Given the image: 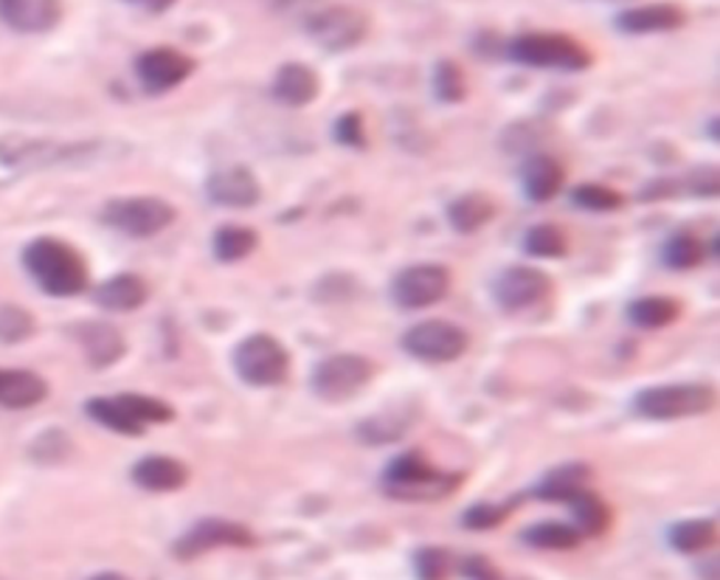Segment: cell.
Returning <instances> with one entry per match:
<instances>
[{
	"instance_id": "cell-39",
	"label": "cell",
	"mask_w": 720,
	"mask_h": 580,
	"mask_svg": "<svg viewBox=\"0 0 720 580\" xmlns=\"http://www.w3.org/2000/svg\"><path fill=\"white\" fill-rule=\"evenodd\" d=\"M121 400L127 404V409L141 420L144 426L150 423H170L175 420V411H172L170 404H163L158 398H147V395H121Z\"/></svg>"
},
{
	"instance_id": "cell-43",
	"label": "cell",
	"mask_w": 720,
	"mask_h": 580,
	"mask_svg": "<svg viewBox=\"0 0 720 580\" xmlns=\"http://www.w3.org/2000/svg\"><path fill=\"white\" fill-rule=\"evenodd\" d=\"M462 574L468 580H502L498 578V572L493 569V563L487 561V558L476 556V558H468L462 567Z\"/></svg>"
},
{
	"instance_id": "cell-9",
	"label": "cell",
	"mask_w": 720,
	"mask_h": 580,
	"mask_svg": "<svg viewBox=\"0 0 720 580\" xmlns=\"http://www.w3.org/2000/svg\"><path fill=\"white\" fill-rule=\"evenodd\" d=\"M468 344V333L456 324L442 322V319L413 324L402 335V350L417 361H428V364H448V361L462 358Z\"/></svg>"
},
{
	"instance_id": "cell-25",
	"label": "cell",
	"mask_w": 720,
	"mask_h": 580,
	"mask_svg": "<svg viewBox=\"0 0 720 580\" xmlns=\"http://www.w3.org/2000/svg\"><path fill=\"white\" fill-rule=\"evenodd\" d=\"M88 415L94 417L96 423H101L105 429L119 431V434L138 437L144 434V423L127 409V404L119 398H94L88 400Z\"/></svg>"
},
{
	"instance_id": "cell-35",
	"label": "cell",
	"mask_w": 720,
	"mask_h": 580,
	"mask_svg": "<svg viewBox=\"0 0 720 580\" xmlns=\"http://www.w3.org/2000/svg\"><path fill=\"white\" fill-rule=\"evenodd\" d=\"M453 569V558L442 547H422L413 552V572L420 580H445Z\"/></svg>"
},
{
	"instance_id": "cell-3",
	"label": "cell",
	"mask_w": 720,
	"mask_h": 580,
	"mask_svg": "<svg viewBox=\"0 0 720 580\" xmlns=\"http://www.w3.org/2000/svg\"><path fill=\"white\" fill-rule=\"evenodd\" d=\"M462 482V476H451L445 471H437L420 454L397 457L386 471V493L406 502H437L453 493Z\"/></svg>"
},
{
	"instance_id": "cell-5",
	"label": "cell",
	"mask_w": 720,
	"mask_h": 580,
	"mask_svg": "<svg viewBox=\"0 0 720 580\" xmlns=\"http://www.w3.org/2000/svg\"><path fill=\"white\" fill-rule=\"evenodd\" d=\"M237 375L251 386H279L290 373L288 350L268 333H254L234 350Z\"/></svg>"
},
{
	"instance_id": "cell-4",
	"label": "cell",
	"mask_w": 720,
	"mask_h": 580,
	"mask_svg": "<svg viewBox=\"0 0 720 580\" xmlns=\"http://www.w3.org/2000/svg\"><path fill=\"white\" fill-rule=\"evenodd\" d=\"M714 406V389L707 384H673L642 389L633 409L647 420H681V417L707 415Z\"/></svg>"
},
{
	"instance_id": "cell-15",
	"label": "cell",
	"mask_w": 720,
	"mask_h": 580,
	"mask_svg": "<svg viewBox=\"0 0 720 580\" xmlns=\"http://www.w3.org/2000/svg\"><path fill=\"white\" fill-rule=\"evenodd\" d=\"M206 192L217 206L228 208H251L262 197L257 178L245 167H228V170L214 172L206 183Z\"/></svg>"
},
{
	"instance_id": "cell-30",
	"label": "cell",
	"mask_w": 720,
	"mask_h": 580,
	"mask_svg": "<svg viewBox=\"0 0 720 580\" xmlns=\"http://www.w3.org/2000/svg\"><path fill=\"white\" fill-rule=\"evenodd\" d=\"M212 246H214V257H217L219 262H239V259H245L248 254L257 251L259 237L254 228L223 226L217 234H214Z\"/></svg>"
},
{
	"instance_id": "cell-28",
	"label": "cell",
	"mask_w": 720,
	"mask_h": 580,
	"mask_svg": "<svg viewBox=\"0 0 720 580\" xmlns=\"http://www.w3.org/2000/svg\"><path fill=\"white\" fill-rule=\"evenodd\" d=\"M524 541L535 549H555V552H560V549H574L577 544L583 541V536L571 524L540 522L526 527Z\"/></svg>"
},
{
	"instance_id": "cell-41",
	"label": "cell",
	"mask_w": 720,
	"mask_h": 580,
	"mask_svg": "<svg viewBox=\"0 0 720 580\" xmlns=\"http://www.w3.org/2000/svg\"><path fill=\"white\" fill-rule=\"evenodd\" d=\"M335 139L346 147H364L366 136H364V119H361V114L341 116L338 125H335Z\"/></svg>"
},
{
	"instance_id": "cell-10",
	"label": "cell",
	"mask_w": 720,
	"mask_h": 580,
	"mask_svg": "<svg viewBox=\"0 0 720 580\" xmlns=\"http://www.w3.org/2000/svg\"><path fill=\"white\" fill-rule=\"evenodd\" d=\"M308 34L324 51H350L369 34V18L352 7H324L308 18Z\"/></svg>"
},
{
	"instance_id": "cell-38",
	"label": "cell",
	"mask_w": 720,
	"mask_h": 580,
	"mask_svg": "<svg viewBox=\"0 0 720 580\" xmlns=\"http://www.w3.org/2000/svg\"><path fill=\"white\" fill-rule=\"evenodd\" d=\"M515 507H518V498H513L507 505H487V502H484V505L470 507L462 516V524L468 530H493V527L507 522Z\"/></svg>"
},
{
	"instance_id": "cell-44",
	"label": "cell",
	"mask_w": 720,
	"mask_h": 580,
	"mask_svg": "<svg viewBox=\"0 0 720 580\" xmlns=\"http://www.w3.org/2000/svg\"><path fill=\"white\" fill-rule=\"evenodd\" d=\"M127 3H132V7L144 9V12H166V9L175 3V0H127Z\"/></svg>"
},
{
	"instance_id": "cell-24",
	"label": "cell",
	"mask_w": 720,
	"mask_h": 580,
	"mask_svg": "<svg viewBox=\"0 0 720 580\" xmlns=\"http://www.w3.org/2000/svg\"><path fill=\"white\" fill-rule=\"evenodd\" d=\"M566 505H571L577 530H580V536L583 538L602 536V533L608 530V524H611V511H608V505L602 502L600 496H597L594 491L583 487V491L574 493V496H571Z\"/></svg>"
},
{
	"instance_id": "cell-14",
	"label": "cell",
	"mask_w": 720,
	"mask_h": 580,
	"mask_svg": "<svg viewBox=\"0 0 720 580\" xmlns=\"http://www.w3.org/2000/svg\"><path fill=\"white\" fill-rule=\"evenodd\" d=\"M551 290L549 277L538 268H507L502 277L495 279V299L504 310H524L538 304Z\"/></svg>"
},
{
	"instance_id": "cell-13",
	"label": "cell",
	"mask_w": 720,
	"mask_h": 580,
	"mask_svg": "<svg viewBox=\"0 0 720 580\" xmlns=\"http://www.w3.org/2000/svg\"><path fill=\"white\" fill-rule=\"evenodd\" d=\"M136 71L141 85L150 94H163V90H172L186 83L192 71H195V60L175 49H152L141 54Z\"/></svg>"
},
{
	"instance_id": "cell-22",
	"label": "cell",
	"mask_w": 720,
	"mask_h": 580,
	"mask_svg": "<svg viewBox=\"0 0 720 580\" xmlns=\"http://www.w3.org/2000/svg\"><path fill=\"white\" fill-rule=\"evenodd\" d=\"M150 290H147V282L136 273H119V277L107 279L99 290H96V302L105 310H119V313H127V310H136L147 302Z\"/></svg>"
},
{
	"instance_id": "cell-1",
	"label": "cell",
	"mask_w": 720,
	"mask_h": 580,
	"mask_svg": "<svg viewBox=\"0 0 720 580\" xmlns=\"http://www.w3.org/2000/svg\"><path fill=\"white\" fill-rule=\"evenodd\" d=\"M23 262L34 282L49 293V297H76L88 284V268L85 259L63 240H34L23 251Z\"/></svg>"
},
{
	"instance_id": "cell-21",
	"label": "cell",
	"mask_w": 720,
	"mask_h": 580,
	"mask_svg": "<svg viewBox=\"0 0 720 580\" xmlns=\"http://www.w3.org/2000/svg\"><path fill=\"white\" fill-rule=\"evenodd\" d=\"M49 395L40 375L25 369H0V406L7 409H32Z\"/></svg>"
},
{
	"instance_id": "cell-16",
	"label": "cell",
	"mask_w": 720,
	"mask_h": 580,
	"mask_svg": "<svg viewBox=\"0 0 720 580\" xmlns=\"http://www.w3.org/2000/svg\"><path fill=\"white\" fill-rule=\"evenodd\" d=\"M60 14V0H0V20L23 34L49 32L57 25Z\"/></svg>"
},
{
	"instance_id": "cell-19",
	"label": "cell",
	"mask_w": 720,
	"mask_h": 580,
	"mask_svg": "<svg viewBox=\"0 0 720 580\" xmlns=\"http://www.w3.org/2000/svg\"><path fill=\"white\" fill-rule=\"evenodd\" d=\"M319 74L304 63H288L273 79V96L288 108H304L319 96Z\"/></svg>"
},
{
	"instance_id": "cell-27",
	"label": "cell",
	"mask_w": 720,
	"mask_h": 580,
	"mask_svg": "<svg viewBox=\"0 0 720 580\" xmlns=\"http://www.w3.org/2000/svg\"><path fill=\"white\" fill-rule=\"evenodd\" d=\"M408 429H411V415L406 409H389L357 423V437L369 445H380V442L400 440Z\"/></svg>"
},
{
	"instance_id": "cell-7",
	"label": "cell",
	"mask_w": 720,
	"mask_h": 580,
	"mask_svg": "<svg viewBox=\"0 0 720 580\" xmlns=\"http://www.w3.org/2000/svg\"><path fill=\"white\" fill-rule=\"evenodd\" d=\"M372 375H375V366L364 355H330L315 366L313 391L326 404H344V400L355 398L357 391H364L369 386Z\"/></svg>"
},
{
	"instance_id": "cell-45",
	"label": "cell",
	"mask_w": 720,
	"mask_h": 580,
	"mask_svg": "<svg viewBox=\"0 0 720 580\" xmlns=\"http://www.w3.org/2000/svg\"><path fill=\"white\" fill-rule=\"evenodd\" d=\"M268 3H273L276 9H299L301 3H308V0H268Z\"/></svg>"
},
{
	"instance_id": "cell-31",
	"label": "cell",
	"mask_w": 720,
	"mask_h": 580,
	"mask_svg": "<svg viewBox=\"0 0 720 580\" xmlns=\"http://www.w3.org/2000/svg\"><path fill=\"white\" fill-rule=\"evenodd\" d=\"M627 313H631V322L636 324V327L658 330L676 322L681 308H678V302H673V299L667 297H645L636 299V302L627 308Z\"/></svg>"
},
{
	"instance_id": "cell-12",
	"label": "cell",
	"mask_w": 720,
	"mask_h": 580,
	"mask_svg": "<svg viewBox=\"0 0 720 580\" xmlns=\"http://www.w3.org/2000/svg\"><path fill=\"white\" fill-rule=\"evenodd\" d=\"M257 538L248 527L237 522H226V518H203L189 533H183L175 541L172 552H175L181 561H192V558L203 556L208 549L219 547H254Z\"/></svg>"
},
{
	"instance_id": "cell-36",
	"label": "cell",
	"mask_w": 720,
	"mask_h": 580,
	"mask_svg": "<svg viewBox=\"0 0 720 580\" xmlns=\"http://www.w3.org/2000/svg\"><path fill=\"white\" fill-rule=\"evenodd\" d=\"M433 88H437V96L442 101H462L468 96V83H464V74L459 68V63L453 60H442L437 65V74H433Z\"/></svg>"
},
{
	"instance_id": "cell-2",
	"label": "cell",
	"mask_w": 720,
	"mask_h": 580,
	"mask_svg": "<svg viewBox=\"0 0 720 580\" xmlns=\"http://www.w3.org/2000/svg\"><path fill=\"white\" fill-rule=\"evenodd\" d=\"M509 60L529 68H558V71H583L591 65V51L580 45V40L569 34L533 32L520 34L507 45Z\"/></svg>"
},
{
	"instance_id": "cell-23",
	"label": "cell",
	"mask_w": 720,
	"mask_h": 580,
	"mask_svg": "<svg viewBox=\"0 0 720 580\" xmlns=\"http://www.w3.org/2000/svg\"><path fill=\"white\" fill-rule=\"evenodd\" d=\"M560 186H563V167L551 155H535L524 167V190L533 201H551L560 192Z\"/></svg>"
},
{
	"instance_id": "cell-6",
	"label": "cell",
	"mask_w": 720,
	"mask_h": 580,
	"mask_svg": "<svg viewBox=\"0 0 720 580\" xmlns=\"http://www.w3.org/2000/svg\"><path fill=\"white\" fill-rule=\"evenodd\" d=\"M96 144H51V141H25V139H3L0 141V186L18 181L20 175L43 167L71 161V158H88Z\"/></svg>"
},
{
	"instance_id": "cell-46",
	"label": "cell",
	"mask_w": 720,
	"mask_h": 580,
	"mask_svg": "<svg viewBox=\"0 0 720 580\" xmlns=\"http://www.w3.org/2000/svg\"><path fill=\"white\" fill-rule=\"evenodd\" d=\"M88 580H130V578H127V574H119V572H99Z\"/></svg>"
},
{
	"instance_id": "cell-8",
	"label": "cell",
	"mask_w": 720,
	"mask_h": 580,
	"mask_svg": "<svg viewBox=\"0 0 720 580\" xmlns=\"http://www.w3.org/2000/svg\"><path fill=\"white\" fill-rule=\"evenodd\" d=\"M101 221L130 237H152L175 223V208L163 197H116L101 208Z\"/></svg>"
},
{
	"instance_id": "cell-26",
	"label": "cell",
	"mask_w": 720,
	"mask_h": 580,
	"mask_svg": "<svg viewBox=\"0 0 720 580\" xmlns=\"http://www.w3.org/2000/svg\"><path fill=\"white\" fill-rule=\"evenodd\" d=\"M495 215V203L487 195H462L448 206V221L456 232L473 234L487 226Z\"/></svg>"
},
{
	"instance_id": "cell-11",
	"label": "cell",
	"mask_w": 720,
	"mask_h": 580,
	"mask_svg": "<svg viewBox=\"0 0 720 580\" xmlns=\"http://www.w3.org/2000/svg\"><path fill=\"white\" fill-rule=\"evenodd\" d=\"M448 288H451V273H448L445 266L420 262V266H411L397 273L395 284H391V297L400 308L420 310L442 302Z\"/></svg>"
},
{
	"instance_id": "cell-40",
	"label": "cell",
	"mask_w": 720,
	"mask_h": 580,
	"mask_svg": "<svg viewBox=\"0 0 720 580\" xmlns=\"http://www.w3.org/2000/svg\"><path fill=\"white\" fill-rule=\"evenodd\" d=\"M32 330V315L25 313L23 308H0V341H7V344L23 341Z\"/></svg>"
},
{
	"instance_id": "cell-42",
	"label": "cell",
	"mask_w": 720,
	"mask_h": 580,
	"mask_svg": "<svg viewBox=\"0 0 720 580\" xmlns=\"http://www.w3.org/2000/svg\"><path fill=\"white\" fill-rule=\"evenodd\" d=\"M720 190V175L718 170L707 167V170H698L687 178V192L692 195H703V197H714Z\"/></svg>"
},
{
	"instance_id": "cell-20",
	"label": "cell",
	"mask_w": 720,
	"mask_h": 580,
	"mask_svg": "<svg viewBox=\"0 0 720 580\" xmlns=\"http://www.w3.org/2000/svg\"><path fill=\"white\" fill-rule=\"evenodd\" d=\"M189 471L172 457H147L132 468V482L150 493H170L186 485Z\"/></svg>"
},
{
	"instance_id": "cell-29",
	"label": "cell",
	"mask_w": 720,
	"mask_h": 580,
	"mask_svg": "<svg viewBox=\"0 0 720 580\" xmlns=\"http://www.w3.org/2000/svg\"><path fill=\"white\" fill-rule=\"evenodd\" d=\"M585 480H589V468L585 465H566L551 471L544 480V485L538 487L535 496L544 498V502H569L574 493H580L585 487Z\"/></svg>"
},
{
	"instance_id": "cell-33",
	"label": "cell",
	"mask_w": 720,
	"mask_h": 580,
	"mask_svg": "<svg viewBox=\"0 0 720 580\" xmlns=\"http://www.w3.org/2000/svg\"><path fill=\"white\" fill-rule=\"evenodd\" d=\"M703 259V243L696 234H676L667 246H664V262L676 271H689Z\"/></svg>"
},
{
	"instance_id": "cell-34",
	"label": "cell",
	"mask_w": 720,
	"mask_h": 580,
	"mask_svg": "<svg viewBox=\"0 0 720 580\" xmlns=\"http://www.w3.org/2000/svg\"><path fill=\"white\" fill-rule=\"evenodd\" d=\"M524 246H526V251L533 254V257H544V259L563 257L566 234L560 232L558 226H551V223H540V226H535L526 232Z\"/></svg>"
},
{
	"instance_id": "cell-32",
	"label": "cell",
	"mask_w": 720,
	"mask_h": 580,
	"mask_svg": "<svg viewBox=\"0 0 720 580\" xmlns=\"http://www.w3.org/2000/svg\"><path fill=\"white\" fill-rule=\"evenodd\" d=\"M718 538V527L709 518H692V522L676 524L670 530V547L684 552V556H696L703 552L707 547H712Z\"/></svg>"
},
{
	"instance_id": "cell-18",
	"label": "cell",
	"mask_w": 720,
	"mask_h": 580,
	"mask_svg": "<svg viewBox=\"0 0 720 580\" xmlns=\"http://www.w3.org/2000/svg\"><path fill=\"white\" fill-rule=\"evenodd\" d=\"M76 339H79L82 350L88 355L90 366L101 369L110 366L125 355V335L107 322H85L76 327Z\"/></svg>"
},
{
	"instance_id": "cell-17",
	"label": "cell",
	"mask_w": 720,
	"mask_h": 580,
	"mask_svg": "<svg viewBox=\"0 0 720 580\" xmlns=\"http://www.w3.org/2000/svg\"><path fill=\"white\" fill-rule=\"evenodd\" d=\"M687 23V12L676 3H645L616 14V29L625 34H658L676 32Z\"/></svg>"
},
{
	"instance_id": "cell-37",
	"label": "cell",
	"mask_w": 720,
	"mask_h": 580,
	"mask_svg": "<svg viewBox=\"0 0 720 580\" xmlns=\"http://www.w3.org/2000/svg\"><path fill=\"white\" fill-rule=\"evenodd\" d=\"M571 201L580 208H591V212H614V208L622 206V195L608 186H600V183H583L571 192Z\"/></svg>"
}]
</instances>
